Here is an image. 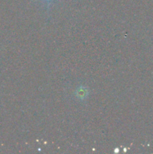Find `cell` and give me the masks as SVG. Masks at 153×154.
I'll return each mask as SVG.
<instances>
[{"label":"cell","mask_w":153,"mask_h":154,"mask_svg":"<svg viewBox=\"0 0 153 154\" xmlns=\"http://www.w3.org/2000/svg\"><path fill=\"white\" fill-rule=\"evenodd\" d=\"M87 95H88V90H87V89L83 88V87L78 89L77 91H76V96L80 99H85Z\"/></svg>","instance_id":"cell-1"},{"label":"cell","mask_w":153,"mask_h":154,"mask_svg":"<svg viewBox=\"0 0 153 154\" xmlns=\"http://www.w3.org/2000/svg\"><path fill=\"white\" fill-rule=\"evenodd\" d=\"M41 1L44 2V3H46V4L50 5L52 1H53V0H41Z\"/></svg>","instance_id":"cell-2"}]
</instances>
